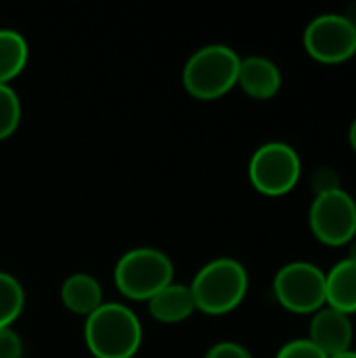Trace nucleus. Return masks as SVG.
<instances>
[{
    "instance_id": "obj_2",
    "label": "nucleus",
    "mask_w": 356,
    "mask_h": 358,
    "mask_svg": "<svg viewBox=\"0 0 356 358\" xmlns=\"http://www.w3.org/2000/svg\"><path fill=\"white\" fill-rule=\"evenodd\" d=\"M248 285L250 277L241 262L233 258H216L197 271L189 289L197 310L218 317L235 310L245 300Z\"/></svg>"
},
{
    "instance_id": "obj_21",
    "label": "nucleus",
    "mask_w": 356,
    "mask_h": 358,
    "mask_svg": "<svg viewBox=\"0 0 356 358\" xmlns=\"http://www.w3.org/2000/svg\"><path fill=\"white\" fill-rule=\"evenodd\" d=\"M348 141H350V147H353V151H355V153H356V117H355V120H353V124H350Z\"/></svg>"
},
{
    "instance_id": "obj_12",
    "label": "nucleus",
    "mask_w": 356,
    "mask_h": 358,
    "mask_svg": "<svg viewBox=\"0 0 356 358\" xmlns=\"http://www.w3.org/2000/svg\"><path fill=\"white\" fill-rule=\"evenodd\" d=\"M147 306H149V315L166 325L183 323L191 319V315L197 310L189 285H180V283H170L168 287L157 292L147 302Z\"/></svg>"
},
{
    "instance_id": "obj_1",
    "label": "nucleus",
    "mask_w": 356,
    "mask_h": 358,
    "mask_svg": "<svg viewBox=\"0 0 356 358\" xmlns=\"http://www.w3.org/2000/svg\"><path fill=\"white\" fill-rule=\"evenodd\" d=\"M84 342L94 358H132L143 344V325L128 306L103 302L86 317Z\"/></svg>"
},
{
    "instance_id": "obj_16",
    "label": "nucleus",
    "mask_w": 356,
    "mask_h": 358,
    "mask_svg": "<svg viewBox=\"0 0 356 358\" xmlns=\"http://www.w3.org/2000/svg\"><path fill=\"white\" fill-rule=\"evenodd\" d=\"M21 122V101L8 84H0V141L15 134Z\"/></svg>"
},
{
    "instance_id": "obj_9",
    "label": "nucleus",
    "mask_w": 356,
    "mask_h": 358,
    "mask_svg": "<svg viewBox=\"0 0 356 358\" xmlns=\"http://www.w3.org/2000/svg\"><path fill=\"white\" fill-rule=\"evenodd\" d=\"M353 338L355 327L348 315L329 306H323L313 315L308 325V340L327 358L348 352Z\"/></svg>"
},
{
    "instance_id": "obj_10",
    "label": "nucleus",
    "mask_w": 356,
    "mask_h": 358,
    "mask_svg": "<svg viewBox=\"0 0 356 358\" xmlns=\"http://www.w3.org/2000/svg\"><path fill=\"white\" fill-rule=\"evenodd\" d=\"M281 71L266 57H245L239 65L237 86L256 101H269L281 90Z\"/></svg>"
},
{
    "instance_id": "obj_23",
    "label": "nucleus",
    "mask_w": 356,
    "mask_h": 358,
    "mask_svg": "<svg viewBox=\"0 0 356 358\" xmlns=\"http://www.w3.org/2000/svg\"><path fill=\"white\" fill-rule=\"evenodd\" d=\"M334 358H356L355 350H348V352H344V355H338V357Z\"/></svg>"
},
{
    "instance_id": "obj_20",
    "label": "nucleus",
    "mask_w": 356,
    "mask_h": 358,
    "mask_svg": "<svg viewBox=\"0 0 356 358\" xmlns=\"http://www.w3.org/2000/svg\"><path fill=\"white\" fill-rule=\"evenodd\" d=\"M206 358H252V355L237 342H218L206 352Z\"/></svg>"
},
{
    "instance_id": "obj_5",
    "label": "nucleus",
    "mask_w": 356,
    "mask_h": 358,
    "mask_svg": "<svg viewBox=\"0 0 356 358\" xmlns=\"http://www.w3.org/2000/svg\"><path fill=\"white\" fill-rule=\"evenodd\" d=\"M248 176L252 187L269 197H281L294 191L302 176V159L298 151L281 141L258 147L250 159Z\"/></svg>"
},
{
    "instance_id": "obj_8",
    "label": "nucleus",
    "mask_w": 356,
    "mask_h": 358,
    "mask_svg": "<svg viewBox=\"0 0 356 358\" xmlns=\"http://www.w3.org/2000/svg\"><path fill=\"white\" fill-rule=\"evenodd\" d=\"M308 227L323 245L342 248L356 239V199L344 189L315 197Z\"/></svg>"
},
{
    "instance_id": "obj_13",
    "label": "nucleus",
    "mask_w": 356,
    "mask_h": 358,
    "mask_svg": "<svg viewBox=\"0 0 356 358\" xmlns=\"http://www.w3.org/2000/svg\"><path fill=\"white\" fill-rule=\"evenodd\" d=\"M61 302L63 306L82 317H90L99 306H103V289L101 283L86 275V273H76L67 277L61 285Z\"/></svg>"
},
{
    "instance_id": "obj_7",
    "label": "nucleus",
    "mask_w": 356,
    "mask_h": 358,
    "mask_svg": "<svg viewBox=\"0 0 356 358\" xmlns=\"http://www.w3.org/2000/svg\"><path fill=\"white\" fill-rule=\"evenodd\" d=\"M306 52L327 65H338L356 55V25L342 13H323L304 29Z\"/></svg>"
},
{
    "instance_id": "obj_19",
    "label": "nucleus",
    "mask_w": 356,
    "mask_h": 358,
    "mask_svg": "<svg viewBox=\"0 0 356 358\" xmlns=\"http://www.w3.org/2000/svg\"><path fill=\"white\" fill-rule=\"evenodd\" d=\"M23 357V342L21 338L10 329H0V358H21Z\"/></svg>"
},
{
    "instance_id": "obj_15",
    "label": "nucleus",
    "mask_w": 356,
    "mask_h": 358,
    "mask_svg": "<svg viewBox=\"0 0 356 358\" xmlns=\"http://www.w3.org/2000/svg\"><path fill=\"white\" fill-rule=\"evenodd\" d=\"M23 306L25 294L21 283L13 275L0 271V329L10 327L23 313Z\"/></svg>"
},
{
    "instance_id": "obj_11",
    "label": "nucleus",
    "mask_w": 356,
    "mask_h": 358,
    "mask_svg": "<svg viewBox=\"0 0 356 358\" xmlns=\"http://www.w3.org/2000/svg\"><path fill=\"white\" fill-rule=\"evenodd\" d=\"M325 306L344 315L356 313V260L344 258L325 273Z\"/></svg>"
},
{
    "instance_id": "obj_17",
    "label": "nucleus",
    "mask_w": 356,
    "mask_h": 358,
    "mask_svg": "<svg viewBox=\"0 0 356 358\" xmlns=\"http://www.w3.org/2000/svg\"><path fill=\"white\" fill-rule=\"evenodd\" d=\"M311 189L315 191V197L319 195H327V193H334V191H340L342 189V178L338 174L336 168L332 166H319L313 176H311Z\"/></svg>"
},
{
    "instance_id": "obj_22",
    "label": "nucleus",
    "mask_w": 356,
    "mask_h": 358,
    "mask_svg": "<svg viewBox=\"0 0 356 358\" xmlns=\"http://www.w3.org/2000/svg\"><path fill=\"white\" fill-rule=\"evenodd\" d=\"M350 243H353V245H350V254H348V258H350V260H356V239H353Z\"/></svg>"
},
{
    "instance_id": "obj_14",
    "label": "nucleus",
    "mask_w": 356,
    "mask_h": 358,
    "mask_svg": "<svg viewBox=\"0 0 356 358\" xmlns=\"http://www.w3.org/2000/svg\"><path fill=\"white\" fill-rule=\"evenodd\" d=\"M27 42L15 29H0V84L15 80L27 63Z\"/></svg>"
},
{
    "instance_id": "obj_4",
    "label": "nucleus",
    "mask_w": 356,
    "mask_h": 358,
    "mask_svg": "<svg viewBox=\"0 0 356 358\" xmlns=\"http://www.w3.org/2000/svg\"><path fill=\"white\" fill-rule=\"evenodd\" d=\"M174 279L172 260L155 248H136L126 252L115 268L113 283L118 292L134 302H149Z\"/></svg>"
},
{
    "instance_id": "obj_6",
    "label": "nucleus",
    "mask_w": 356,
    "mask_h": 358,
    "mask_svg": "<svg viewBox=\"0 0 356 358\" xmlns=\"http://www.w3.org/2000/svg\"><path fill=\"white\" fill-rule=\"evenodd\" d=\"M273 294L285 310L315 315L325 306V271L304 260L290 262L275 275Z\"/></svg>"
},
{
    "instance_id": "obj_3",
    "label": "nucleus",
    "mask_w": 356,
    "mask_h": 358,
    "mask_svg": "<svg viewBox=\"0 0 356 358\" xmlns=\"http://www.w3.org/2000/svg\"><path fill=\"white\" fill-rule=\"evenodd\" d=\"M241 59L225 44H208L195 50L183 67L185 90L199 101H216L237 86Z\"/></svg>"
},
{
    "instance_id": "obj_18",
    "label": "nucleus",
    "mask_w": 356,
    "mask_h": 358,
    "mask_svg": "<svg viewBox=\"0 0 356 358\" xmlns=\"http://www.w3.org/2000/svg\"><path fill=\"white\" fill-rule=\"evenodd\" d=\"M275 358H327L308 338H300V340H292L285 346L279 348Z\"/></svg>"
}]
</instances>
